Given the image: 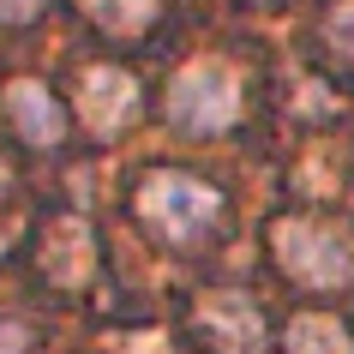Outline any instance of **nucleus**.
<instances>
[{
    "label": "nucleus",
    "instance_id": "1",
    "mask_svg": "<svg viewBox=\"0 0 354 354\" xmlns=\"http://www.w3.org/2000/svg\"><path fill=\"white\" fill-rule=\"evenodd\" d=\"M270 252L300 288H348L354 282V234L330 216H282L270 223Z\"/></svg>",
    "mask_w": 354,
    "mask_h": 354
},
{
    "label": "nucleus",
    "instance_id": "2",
    "mask_svg": "<svg viewBox=\"0 0 354 354\" xmlns=\"http://www.w3.org/2000/svg\"><path fill=\"white\" fill-rule=\"evenodd\" d=\"M138 216L168 246H198V241H210V228L223 223V192L180 174V168H156L138 187Z\"/></svg>",
    "mask_w": 354,
    "mask_h": 354
},
{
    "label": "nucleus",
    "instance_id": "3",
    "mask_svg": "<svg viewBox=\"0 0 354 354\" xmlns=\"http://www.w3.org/2000/svg\"><path fill=\"white\" fill-rule=\"evenodd\" d=\"M168 120L192 138H216L241 120V73L223 60H192L168 84Z\"/></svg>",
    "mask_w": 354,
    "mask_h": 354
},
{
    "label": "nucleus",
    "instance_id": "4",
    "mask_svg": "<svg viewBox=\"0 0 354 354\" xmlns=\"http://www.w3.org/2000/svg\"><path fill=\"white\" fill-rule=\"evenodd\" d=\"M78 114H84V127L96 138L127 132L132 114H138V78L120 73V66H91V73L78 78Z\"/></svg>",
    "mask_w": 354,
    "mask_h": 354
},
{
    "label": "nucleus",
    "instance_id": "5",
    "mask_svg": "<svg viewBox=\"0 0 354 354\" xmlns=\"http://www.w3.org/2000/svg\"><path fill=\"white\" fill-rule=\"evenodd\" d=\"M198 324H205L228 354H252L264 342V318H259V306L246 295H210L205 306H198Z\"/></svg>",
    "mask_w": 354,
    "mask_h": 354
},
{
    "label": "nucleus",
    "instance_id": "6",
    "mask_svg": "<svg viewBox=\"0 0 354 354\" xmlns=\"http://www.w3.org/2000/svg\"><path fill=\"white\" fill-rule=\"evenodd\" d=\"M6 114L24 132V145H60V132H66V114L55 109V96L42 91L37 78H12L6 84Z\"/></svg>",
    "mask_w": 354,
    "mask_h": 354
},
{
    "label": "nucleus",
    "instance_id": "7",
    "mask_svg": "<svg viewBox=\"0 0 354 354\" xmlns=\"http://www.w3.org/2000/svg\"><path fill=\"white\" fill-rule=\"evenodd\" d=\"M48 277L55 282H84L91 277V228L84 223H55V234H48Z\"/></svg>",
    "mask_w": 354,
    "mask_h": 354
},
{
    "label": "nucleus",
    "instance_id": "8",
    "mask_svg": "<svg viewBox=\"0 0 354 354\" xmlns=\"http://www.w3.org/2000/svg\"><path fill=\"white\" fill-rule=\"evenodd\" d=\"M288 354H354V336L330 313H300L288 324Z\"/></svg>",
    "mask_w": 354,
    "mask_h": 354
},
{
    "label": "nucleus",
    "instance_id": "9",
    "mask_svg": "<svg viewBox=\"0 0 354 354\" xmlns=\"http://www.w3.org/2000/svg\"><path fill=\"white\" fill-rule=\"evenodd\" d=\"M84 12L102 30H145L156 19V0H84Z\"/></svg>",
    "mask_w": 354,
    "mask_h": 354
},
{
    "label": "nucleus",
    "instance_id": "10",
    "mask_svg": "<svg viewBox=\"0 0 354 354\" xmlns=\"http://www.w3.org/2000/svg\"><path fill=\"white\" fill-rule=\"evenodd\" d=\"M318 37H324V48L354 73V0H342V6L324 12V30H318Z\"/></svg>",
    "mask_w": 354,
    "mask_h": 354
},
{
    "label": "nucleus",
    "instance_id": "11",
    "mask_svg": "<svg viewBox=\"0 0 354 354\" xmlns=\"http://www.w3.org/2000/svg\"><path fill=\"white\" fill-rule=\"evenodd\" d=\"M30 348V324H19V318H0V354H24Z\"/></svg>",
    "mask_w": 354,
    "mask_h": 354
},
{
    "label": "nucleus",
    "instance_id": "12",
    "mask_svg": "<svg viewBox=\"0 0 354 354\" xmlns=\"http://www.w3.org/2000/svg\"><path fill=\"white\" fill-rule=\"evenodd\" d=\"M42 12V0H0V19L6 24H24V19H37Z\"/></svg>",
    "mask_w": 354,
    "mask_h": 354
},
{
    "label": "nucleus",
    "instance_id": "13",
    "mask_svg": "<svg viewBox=\"0 0 354 354\" xmlns=\"http://www.w3.org/2000/svg\"><path fill=\"white\" fill-rule=\"evenodd\" d=\"M0 187H6V168H0Z\"/></svg>",
    "mask_w": 354,
    "mask_h": 354
},
{
    "label": "nucleus",
    "instance_id": "14",
    "mask_svg": "<svg viewBox=\"0 0 354 354\" xmlns=\"http://www.w3.org/2000/svg\"><path fill=\"white\" fill-rule=\"evenodd\" d=\"M0 246H6V228H0Z\"/></svg>",
    "mask_w": 354,
    "mask_h": 354
}]
</instances>
